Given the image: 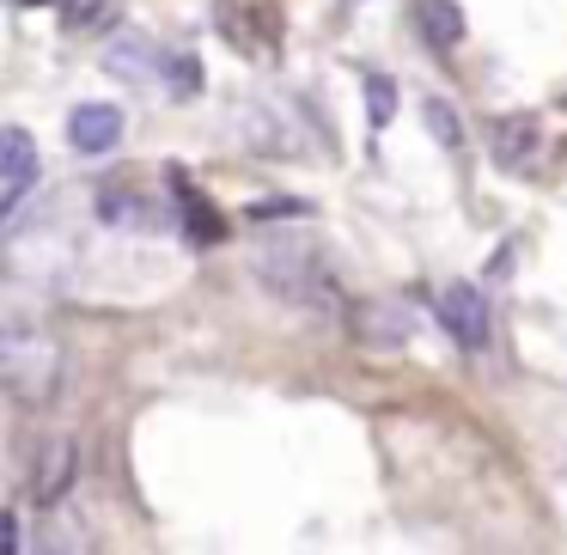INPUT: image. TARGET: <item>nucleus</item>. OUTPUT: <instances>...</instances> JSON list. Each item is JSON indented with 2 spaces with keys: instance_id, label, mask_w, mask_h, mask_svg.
Masks as SVG:
<instances>
[{
  "instance_id": "obj_19",
  "label": "nucleus",
  "mask_w": 567,
  "mask_h": 555,
  "mask_svg": "<svg viewBox=\"0 0 567 555\" xmlns=\"http://www.w3.org/2000/svg\"><path fill=\"white\" fill-rule=\"evenodd\" d=\"M62 19H68V25H99V19H104V0H68V7H62Z\"/></svg>"
},
{
  "instance_id": "obj_4",
  "label": "nucleus",
  "mask_w": 567,
  "mask_h": 555,
  "mask_svg": "<svg viewBox=\"0 0 567 555\" xmlns=\"http://www.w3.org/2000/svg\"><path fill=\"white\" fill-rule=\"evenodd\" d=\"M74 482H80V445L68 440V433H50V440L38 445V464H31V501L62 506Z\"/></svg>"
},
{
  "instance_id": "obj_20",
  "label": "nucleus",
  "mask_w": 567,
  "mask_h": 555,
  "mask_svg": "<svg viewBox=\"0 0 567 555\" xmlns=\"http://www.w3.org/2000/svg\"><path fill=\"white\" fill-rule=\"evenodd\" d=\"M0 555H19V518L0 506Z\"/></svg>"
},
{
  "instance_id": "obj_3",
  "label": "nucleus",
  "mask_w": 567,
  "mask_h": 555,
  "mask_svg": "<svg viewBox=\"0 0 567 555\" xmlns=\"http://www.w3.org/2000/svg\"><path fill=\"white\" fill-rule=\"evenodd\" d=\"M74 263H80V238L68 233L62 220H38L31 233H19L13 269L31 275V281L55 287V281H68V275H74Z\"/></svg>"
},
{
  "instance_id": "obj_11",
  "label": "nucleus",
  "mask_w": 567,
  "mask_h": 555,
  "mask_svg": "<svg viewBox=\"0 0 567 555\" xmlns=\"http://www.w3.org/2000/svg\"><path fill=\"white\" fill-rule=\"evenodd\" d=\"M31 555H92V537H86V525H80V518L50 513L38 525V537H31Z\"/></svg>"
},
{
  "instance_id": "obj_18",
  "label": "nucleus",
  "mask_w": 567,
  "mask_h": 555,
  "mask_svg": "<svg viewBox=\"0 0 567 555\" xmlns=\"http://www.w3.org/2000/svg\"><path fill=\"white\" fill-rule=\"evenodd\" d=\"M287 214H311V202H299V196H275V202H250V220H287Z\"/></svg>"
},
{
  "instance_id": "obj_15",
  "label": "nucleus",
  "mask_w": 567,
  "mask_h": 555,
  "mask_svg": "<svg viewBox=\"0 0 567 555\" xmlns=\"http://www.w3.org/2000/svg\"><path fill=\"white\" fill-rule=\"evenodd\" d=\"M421 123H427V135L440 141L445 153L464 147V129H457V116H452V104H445V99H421Z\"/></svg>"
},
{
  "instance_id": "obj_17",
  "label": "nucleus",
  "mask_w": 567,
  "mask_h": 555,
  "mask_svg": "<svg viewBox=\"0 0 567 555\" xmlns=\"http://www.w3.org/2000/svg\"><path fill=\"white\" fill-rule=\"evenodd\" d=\"M165 80H172L177 99H189V92L202 86V62H196V55H172V62H165Z\"/></svg>"
},
{
  "instance_id": "obj_1",
  "label": "nucleus",
  "mask_w": 567,
  "mask_h": 555,
  "mask_svg": "<svg viewBox=\"0 0 567 555\" xmlns=\"http://www.w3.org/2000/svg\"><path fill=\"white\" fill-rule=\"evenodd\" d=\"M0 384L13 403H31L43 409L55 391H62V342L55 330L31 318H7L0 323Z\"/></svg>"
},
{
  "instance_id": "obj_8",
  "label": "nucleus",
  "mask_w": 567,
  "mask_h": 555,
  "mask_svg": "<svg viewBox=\"0 0 567 555\" xmlns=\"http://www.w3.org/2000/svg\"><path fill=\"white\" fill-rule=\"evenodd\" d=\"M38 177V141L31 129L0 123V184H31Z\"/></svg>"
},
{
  "instance_id": "obj_14",
  "label": "nucleus",
  "mask_w": 567,
  "mask_h": 555,
  "mask_svg": "<svg viewBox=\"0 0 567 555\" xmlns=\"http://www.w3.org/2000/svg\"><path fill=\"white\" fill-rule=\"evenodd\" d=\"M104 68H111L116 80H153L159 55H153V43H147V38H116L111 50H104Z\"/></svg>"
},
{
  "instance_id": "obj_6",
  "label": "nucleus",
  "mask_w": 567,
  "mask_h": 555,
  "mask_svg": "<svg viewBox=\"0 0 567 555\" xmlns=\"http://www.w3.org/2000/svg\"><path fill=\"white\" fill-rule=\"evenodd\" d=\"M68 147H74L80 160H104L111 147H123V111H116V104H80V111L68 116Z\"/></svg>"
},
{
  "instance_id": "obj_12",
  "label": "nucleus",
  "mask_w": 567,
  "mask_h": 555,
  "mask_svg": "<svg viewBox=\"0 0 567 555\" xmlns=\"http://www.w3.org/2000/svg\"><path fill=\"white\" fill-rule=\"evenodd\" d=\"M177 220H184V238H189L196 250H214V245L226 238V220L196 196V189H184V196H177Z\"/></svg>"
},
{
  "instance_id": "obj_16",
  "label": "nucleus",
  "mask_w": 567,
  "mask_h": 555,
  "mask_svg": "<svg viewBox=\"0 0 567 555\" xmlns=\"http://www.w3.org/2000/svg\"><path fill=\"white\" fill-rule=\"evenodd\" d=\"M396 116V80L391 74H367V123L384 129Z\"/></svg>"
},
{
  "instance_id": "obj_13",
  "label": "nucleus",
  "mask_w": 567,
  "mask_h": 555,
  "mask_svg": "<svg viewBox=\"0 0 567 555\" xmlns=\"http://www.w3.org/2000/svg\"><path fill=\"white\" fill-rule=\"evenodd\" d=\"M99 220H111V226H153L159 214L147 208V196H141V189L111 184V189H99Z\"/></svg>"
},
{
  "instance_id": "obj_7",
  "label": "nucleus",
  "mask_w": 567,
  "mask_h": 555,
  "mask_svg": "<svg viewBox=\"0 0 567 555\" xmlns=\"http://www.w3.org/2000/svg\"><path fill=\"white\" fill-rule=\"evenodd\" d=\"M348 330H354L360 348H403L409 342V311L391 306V299H360L348 311Z\"/></svg>"
},
{
  "instance_id": "obj_5",
  "label": "nucleus",
  "mask_w": 567,
  "mask_h": 555,
  "mask_svg": "<svg viewBox=\"0 0 567 555\" xmlns=\"http://www.w3.org/2000/svg\"><path fill=\"white\" fill-rule=\"evenodd\" d=\"M440 323L452 330V342L457 348H488V336H494V323H488V299H482V287H470V281H457V287H445L440 294Z\"/></svg>"
},
{
  "instance_id": "obj_21",
  "label": "nucleus",
  "mask_w": 567,
  "mask_h": 555,
  "mask_svg": "<svg viewBox=\"0 0 567 555\" xmlns=\"http://www.w3.org/2000/svg\"><path fill=\"white\" fill-rule=\"evenodd\" d=\"M13 7H43V0H13Z\"/></svg>"
},
{
  "instance_id": "obj_10",
  "label": "nucleus",
  "mask_w": 567,
  "mask_h": 555,
  "mask_svg": "<svg viewBox=\"0 0 567 555\" xmlns=\"http://www.w3.org/2000/svg\"><path fill=\"white\" fill-rule=\"evenodd\" d=\"M415 19H421V38H427L433 50H457V43H464V7H457V0H421Z\"/></svg>"
},
{
  "instance_id": "obj_9",
  "label": "nucleus",
  "mask_w": 567,
  "mask_h": 555,
  "mask_svg": "<svg viewBox=\"0 0 567 555\" xmlns=\"http://www.w3.org/2000/svg\"><path fill=\"white\" fill-rule=\"evenodd\" d=\"M537 141H543L537 116H501V123H494V160L513 172V165H525L530 153H537Z\"/></svg>"
},
{
  "instance_id": "obj_2",
  "label": "nucleus",
  "mask_w": 567,
  "mask_h": 555,
  "mask_svg": "<svg viewBox=\"0 0 567 555\" xmlns=\"http://www.w3.org/2000/svg\"><path fill=\"white\" fill-rule=\"evenodd\" d=\"M250 269H257V281L269 287L281 306L336 311V281H330V269H323V257H318L311 238H269Z\"/></svg>"
}]
</instances>
